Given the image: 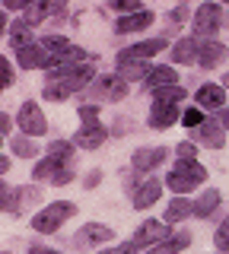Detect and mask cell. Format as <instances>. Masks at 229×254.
Returning a JSON list of instances; mask_svg holds the SVG:
<instances>
[{
	"mask_svg": "<svg viewBox=\"0 0 229 254\" xmlns=\"http://www.w3.org/2000/svg\"><path fill=\"white\" fill-rule=\"evenodd\" d=\"M185 16H188V6H175V10L169 13V22H172V26H178V22L185 19Z\"/></svg>",
	"mask_w": 229,
	"mask_h": 254,
	"instance_id": "obj_43",
	"label": "cell"
},
{
	"mask_svg": "<svg viewBox=\"0 0 229 254\" xmlns=\"http://www.w3.org/2000/svg\"><path fill=\"white\" fill-rule=\"evenodd\" d=\"M10 194H13L10 185H6V181L0 178V210H6V203H10Z\"/></svg>",
	"mask_w": 229,
	"mask_h": 254,
	"instance_id": "obj_42",
	"label": "cell"
},
{
	"mask_svg": "<svg viewBox=\"0 0 229 254\" xmlns=\"http://www.w3.org/2000/svg\"><path fill=\"white\" fill-rule=\"evenodd\" d=\"M165 156H169V149H165V146L137 149V153L131 156V169H134V172H153V169H159V165L165 162Z\"/></svg>",
	"mask_w": 229,
	"mask_h": 254,
	"instance_id": "obj_12",
	"label": "cell"
},
{
	"mask_svg": "<svg viewBox=\"0 0 229 254\" xmlns=\"http://www.w3.org/2000/svg\"><path fill=\"white\" fill-rule=\"evenodd\" d=\"M10 86H13V64L0 54V92L10 89Z\"/></svg>",
	"mask_w": 229,
	"mask_h": 254,
	"instance_id": "obj_35",
	"label": "cell"
},
{
	"mask_svg": "<svg viewBox=\"0 0 229 254\" xmlns=\"http://www.w3.org/2000/svg\"><path fill=\"white\" fill-rule=\"evenodd\" d=\"M16 127L26 137H45V133H48V118L38 108V102H22L19 115H16Z\"/></svg>",
	"mask_w": 229,
	"mask_h": 254,
	"instance_id": "obj_6",
	"label": "cell"
},
{
	"mask_svg": "<svg viewBox=\"0 0 229 254\" xmlns=\"http://www.w3.org/2000/svg\"><path fill=\"white\" fill-rule=\"evenodd\" d=\"M229 61V48L220 45V42H201V54H197V64H201L204 70H213L220 67V64Z\"/></svg>",
	"mask_w": 229,
	"mask_h": 254,
	"instance_id": "obj_15",
	"label": "cell"
},
{
	"mask_svg": "<svg viewBox=\"0 0 229 254\" xmlns=\"http://www.w3.org/2000/svg\"><path fill=\"white\" fill-rule=\"evenodd\" d=\"M188 95V89H181V86H159V89H153V102H181Z\"/></svg>",
	"mask_w": 229,
	"mask_h": 254,
	"instance_id": "obj_31",
	"label": "cell"
},
{
	"mask_svg": "<svg viewBox=\"0 0 229 254\" xmlns=\"http://www.w3.org/2000/svg\"><path fill=\"white\" fill-rule=\"evenodd\" d=\"M220 203H223L220 190H217V188H207V190H204V194L194 200V213H191V216H197V219H207V216H213V213L220 210Z\"/></svg>",
	"mask_w": 229,
	"mask_h": 254,
	"instance_id": "obj_22",
	"label": "cell"
},
{
	"mask_svg": "<svg viewBox=\"0 0 229 254\" xmlns=\"http://www.w3.org/2000/svg\"><path fill=\"white\" fill-rule=\"evenodd\" d=\"M96 67H92V61H83V64H64V67H54L48 70V76H45V99L48 102H64L70 99L74 92H83L92 86V79H96Z\"/></svg>",
	"mask_w": 229,
	"mask_h": 254,
	"instance_id": "obj_1",
	"label": "cell"
},
{
	"mask_svg": "<svg viewBox=\"0 0 229 254\" xmlns=\"http://www.w3.org/2000/svg\"><path fill=\"white\" fill-rule=\"evenodd\" d=\"M220 124H223L226 130H229V105H226V108H220Z\"/></svg>",
	"mask_w": 229,
	"mask_h": 254,
	"instance_id": "obj_47",
	"label": "cell"
},
{
	"mask_svg": "<svg viewBox=\"0 0 229 254\" xmlns=\"http://www.w3.org/2000/svg\"><path fill=\"white\" fill-rule=\"evenodd\" d=\"M220 26H223V10H220L213 0L197 6L194 13V38H201V42H213L217 38Z\"/></svg>",
	"mask_w": 229,
	"mask_h": 254,
	"instance_id": "obj_5",
	"label": "cell"
},
{
	"mask_svg": "<svg viewBox=\"0 0 229 254\" xmlns=\"http://www.w3.org/2000/svg\"><path fill=\"white\" fill-rule=\"evenodd\" d=\"M175 156L178 159H194L197 156V143L194 140H181L178 146H175Z\"/></svg>",
	"mask_w": 229,
	"mask_h": 254,
	"instance_id": "obj_39",
	"label": "cell"
},
{
	"mask_svg": "<svg viewBox=\"0 0 229 254\" xmlns=\"http://www.w3.org/2000/svg\"><path fill=\"white\" fill-rule=\"evenodd\" d=\"M0 254H6V251H0Z\"/></svg>",
	"mask_w": 229,
	"mask_h": 254,
	"instance_id": "obj_54",
	"label": "cell"
},
{
	"mask_svg": "<svg viewBox=\"0 0 229 254\" xmlns=\"http://www.w3.org/2000/svg\"><path fill=\"white\" fill-rule=\"evenodd\" d=\"M213 245H217V251H226V254H229V216L220 222L217 235H213Z\"/></svg>",
	"mask_w": 229,
	"mask_h": 254,
	"instance_id": "obj_34",
	"label": "cell"
},
{
	"mask_svg": "<svg viewBox=\"0 0 229 254\" xmlns=\"http://www.w3.org/2000/svg\"><path fill=\"white\" fill-rule=\"evenodd\" d=\"M102 254H140V245L131 238V242H121V245H115V248H105Z\"/></svg>",
	"mask_w": 229,
	"mask_h": 254,
	"instance_id": "obj_37",
	"label": "cell"
},
{
	"mask_svg": "<svg viewBox=\"0 0 229 254\" xmlns=\"http://www.w3.org/2000/svg\"><path fill=\"white\" fill-rule=\"evenodd\" d=\"M6 26H10V22H6V13L0 10V35H3V32H6Z\"/></svg>",
	"mask_w": 229,
	"mask_h": 254,
	"instance_id": "obj_49",
	"label": "cell"
},
{
	"mask_svg": "<svg viewBox=\"0 0 229 254\" xmlns=\"http://www.w3.org/2000/svg\"><path fill=\"white\" fill-rule=\"evenodd\" d=\"M191 133L194 143H201V146H210V149H223L226 146V127L217 124V121H204L201 127H194Z\"/></svg>",
	"mask_w": 229,
	"mask_h": 254,
	"instance_id": "obj_10",
	"label": "cell"
},
{
	"mask_svg": "<svg viewBox=\"0 0 229 254\" xmlns=\"http://www.w3.org/2000/svg\"><path fill=\"white\" fill-rule=\"evenodd\" d=\"M45 153L61 159V162H70V159H74V140H51Z\"/></svg>",
	"mask_w": 229,
	"mask_h": 254,
	"instance_id": "obj_30",
	"label": "cell"
},
{
	"mask_svg": "<svg viewBox=\"0 0 229 254\" xmlns=\"http://www.w3.org/2000/svg\"><path fill=\"white\" fill-rule=\"evenodd\" d=\"M42 45H45V48H48V51L54 54V51H64V48H67L70 42H67L64 35H45V38H42Z\"/></svg>",
	"mask_w": 229,
	"mask_h": 254,
	"instance_id": "obj_38",
	"label": "cell"
},
{
	"mask_svg": "<svg viewBox=\"0 0 229 254\" xmlns=\"http://www.w3.org/2000/svg\"><path fill=\"white\" fill-rule=\"evenodd\" d=\"M172 235V229H165L162 219H147L137 226V232H134V242L140 245V248H153V245L165 242V238Z\"/></svg>",
	"mask_w": 229,
	"mask_h": 254,
	"instance_id": "obj_9",
	"label": "cell"
},
{
	"mask_svg": "<svg viewBox=\"0 0 229 254\" xmlns=\"http://www.w3.org/2000/svg\"><path fill=\"white\" fill-rule=\"evenodd\" d=\"M165 51V38H144V42L124 48V51H118V58H137V61H150L153 54Z\"/></svg>",
	"mask_w": 229,
	"mask_h": 254,
	"instance_id": "obj_16",
	"label": "cell"
},
{
	"mask_svg": "<svg viewBox=\"0 0 229 254\" xmlns=\"http://www.w3.org/2000/svg\"><path fill=\"white\" fill-rule=\"evenodd\" d=\"M6 169H10V159H6V156H0V178L6 175Z\"/></svg>",
	"mask_w": 229,
	"mask_h": 254,
	"instance_id": "obj_48",
	"label": "cell"
},
{
	"mask_svg": "<svg viewBox=\"0 0 229 254\" xmlns=\"http://www.w3.org/2000/svg\"><path fill=\"white\" fill-rule=\"evenodd\" d=\"M220 254H226V251H220Z\"/></svg>",
	"mask_w": 229,
	"mask_h": 254,
	"instance_id": "obj_53",
	"label": "cell"
},
{
	"mask_svg": "<svg viewBox=\"0 0 229 254\" xmlns=\"http://www.w3.org/2000/svg\"><path fill=\"white\" fill-rule=\"evenodd\" d=\"M13 130V121H10V115H3L0 111V133H10Z\"/></svg>",
	"mask_w": 229,
	"mask_h": 254,
	"instance_id": "obj_45",
	"label": "cell"
},
{
	"mask_svg": "<svg viewBox=\"0 0 229 254\" xmlns=\"http://www.w3.org/2000/svg\"><path fill=\"white\" fill-rule=\"evenodd\" d=\"M48 3H51V0H48ZM48 3H45V0H32V3H29L26 10H22V19H26L29 26H38V22H45V19L51 16Z\"/></svg>",
	"mask_w": 229,
	"mask_h": 254,
	"instance_id": "obj_28",
	"label": "cell"
},
{
	"mask_svg": "<svg viewBox=\"0 0 229 254\" xmlns=\"http://www.w3.org/2000/svg\"><path fill=\"white\" fill-rule=\"evenodd\" d=\"M6 32H10V45H13V51H22V48H29V45L35 42L32 26H29L26 19H16V22H13V26L6 29Z\"/></svg>",
	"mask_w": 229,
	"mask_h": 254,
	"instance_id": "obj_26",
	"label": "cell"
},
{
	"mask_svg": "<svg viewBox=\"0 0 229 254\" xmlns=\"http://www.w3.org/2000/svg\"><path fill=\"white\" fill-rule=\"evenodd\" d=\"M99 181H102V172H99V169H92V172L83 178V188H86V190H89V188H99Z\"/></svg>",
	"mask_w": 229,
	"mask_h": 254,
	"instance_id": "obj_41",
	"label": "cell"
},
{
	"mask_svg": "<svg viewBox=\"0 0 229 254\" xmlns=\"http://www.w3.org/2000/svg\"><path fill=\"white\" fill-rule=\"evenodd\" d=\"M178 83V73H175V67H165V64H159V67H153L150 70V76L144 79V86L150 92L153 89H159V86H175Z\"/></svg>",
	"mask_w": 229,
	"mask_h": 254,
	"instance_id": "obj_25",
	"label": "cell"
},
{
	"mask_svg": "<svg viewBox=\"0 0 229 254\" xmlns=\"http://www.w3.org/2000/svg\"><path fill=\"white\" fill-rule=\"evenodd\" d=\"M76 115H80L83 127H96L99 124V105H96V102H83V105L76 108Z\"/></svg>",
	"mask_w": 229,
	"mask_h": 254,
	"instance_id": "obj_32",
	"label": "cell"
},
{
	"mask_svg": "<svg viewBox=\"0 0 229 254\" xmlns=\"http://www.w3.org/2000/svg\"><path fill=\"white\" fill-rule=\"evenodd\" d=\"M220 3H229V0H220Z\"/></svg>",
	"mask_w": 229,
	"mask_h": 254,
	"instance_id": "obj_51",
	"label": "cell"
},
{
	"mask_svg": "<svg viewBox=\"0 0 229 254\" xmlns=\"http://www.w3.org/2000/svg\"><path fill=\"white\" fill-rule=\"evenodd\" d=\"M115 238V229H108L105 222H86V226L80 229V232L74 235V245L76 248H86V245H105V242H112Z\"/></svg>",
	"mask_w": 229,
	"mask_h": 254,
	"instance_id": "obj_11",
	"label": "cell"
},
{
	"mask_svg": "<svg viewBox=\"0 0 229 254\" xmlns=\"http://www.w3.org/2000/svg\"><path fill=\"white\" fill-rule=\"evenodd\" d=\"M188 245H191V232H172L165 242L153 245L147 254H178V251H185Z\"/></svg>",
	"mask_w": 229,
	"mask_h": 254,
	"instance_id": "obj_24",
	"label": "cell"
},
{
	"mask_svg": "<svg viewBox=\"0 0 229 254\" xmlns=\"http://www.w3.org/2000/svg\"><path fill=\"white\" fill-rule=\"evenodd\" d=\"M223 89H229V73H226V76H223Z\"/></svg>",
	"mask_w": 229,
	"mask_h": 254,
	"instance_id": "obj_50",
	"label": "cell"
},
{
	"mask_svg": "<svg viewBox=\"0 0 229 254\" xmlns=\"http://www.w3.org/2000/svg\"><path fill=\"white\" fill-rule=\"evenodd\" d=\"M194 213V203L191 200H185V197H175V200H169L165 203V216H162V222L165 226H175V222H181V219H188Z\"/></svg>",
	"mask_w": 229,
	"mask_h": 254,
	"instance_id": "obj_23",
	"label": "cell"
},
{
	"mask_svg": "<svg viewBox=\"0 0 229 254\" xmlns=\"http://www.w3.org/2000/svg\"><path fill=\"white\" fill-rule=\"evenodd\" d=\"M105 140H108V130L102 124H96V127H80V130H76V137H74V146H80V149H99Z\"/></svg>",
	"mask_w": 229,
	"mask_h": 254,
	"instance_id": "obj_21",
	"label": "cell"
},
{
	"mask_svg": "<svg viewBox=\"0 0 229 254\" xmlns=\"http://www.w3.org/2000/svg\"><path fill=\"white\" fill-rule=\"evenodd\" d=\"M70 216H76V203L74 200H54V203L42 206V210L35 213L32 229H35V232H42V235H51V232H58Z\"/></svg>",
	"mask_w": 229,
	"mask_h": 254,
	"instance_id": "obj_3",
	"label": "cell"
},
{
	"mask_svg": "<svg viewBox=\"0 0 229 254\" xmlns=\"http://www.w3.org/2000/svg\"><path fill=\"white\" fill-rule=\"evenodd\" d=\"M10 146H13V153H16L19 159H32V156H38V143H35L32 137H26V133L13 137V140H10Z\"/></svg>",
	"mask_w": 229,
	"mask_h": 254,
	"instance_id": "obj_29",
	"label": "cell"
},
{
	"mask_svg": "<svg viewBox=\"0 0 229 254\" xmlns=\"http://www.w3.org/2000/svg\"><path fill=\"white\" fill-rule=\"evenodd\" d=\"M70 162H61V159H54V156H48L45 153V159L42 162H35V169H32V178L35 181H51L54 175H58L61 169H67Z\"/></svg>",
	"mask_w": 229,
	"mask_h": 254,
	"instance_id": "obj_27",
	"label": "cell"
},
{
	"mask_svg": "<svg viewBox=\"0 0 229 254\" xmlns=\"http://www.w3.org/2000/svg\"><path fill=\"white\" fill-rule=\"evenodd\" d=\"M159 194H162V181L159 178H147L144 185L137 188V194H134V206H137V210H150V206L159 200Z\"/></svg>",
	"mask_w": 229,
	"mask_h": 254,
	"instance_id": "obj_20",
	"label": "cell"
},
{
	"mask_svg": "<svg viewBox=\"0 0 229 254\" xmlns=\"http://www.w3.org/2000/svg\"><path fill=\"white\" fill-rule=\"evenodd\" d=\"M150 64L147 61H137V58H118V76H124L128 83H144L150 76Z\"/></svg>",
	"mask_w": 229,
	"mask_h": 254,
	"instance_id": "obj_19",
	"label": "cell"
},
{
	"mask_svg": "<svg viewBox=\"0 0 229 254\" xmlns=\"http://www.w3.org/2000/svg\"><path fill=\"white\" fill-rule=\"evenodd\" d=\"M48 58H51V51L45 48L42 42H32L29 48H22V51H16V64L22 70H38V67H48Z\"/></svg>",
	"mask_w": 229,
	"mask_h": 254,
	"instance_id": "obj_13",
	"label": "cell"
},
{
	"mask_svg": "<svg viewBox=\"0 0 229 254\" xmlns=\"http://www.w3.org/2000/svg\"><path fill=\"white\" fill-rule=\"evenodd\" d=\"M32 203H42V188H38V185L13 188L10 203H6V210H3V213H10V216H22V213H26Z\"/></svg>",
	"mask_w": 229,
	"mask_h": 254,
	"instance_id": "obj_8",
	"label": "cell"
},
{
	"mask_svg": "<svg viewBox=\"0 0 229 254\" xmlns=\"http://www.w3.org/2000/svg\"><path fill=\"white\" fill-rule=\"evenodd\" d=\"M32 0H3V10H26Z\"/></svg>",
	"mask_w": 229,
	"mask_h": 254,
	"instance_id": "obj_44",
	"label": "cell"
},
{
	"mask_svg": "<svg viewBox=\"0 0 229 254\" xmlns=\"http://www.w3.org/2000/svg\"><path fill=\"white\" fill-rule=\"evenodd\" d=\"M128 95V79L124 76H115V73H102L92 79V86L86 89V102H118Z\"/></svg>",
	"mask_w": 229,
	"mask_h": 254,
	"instance_id": "obj_4",
	"label": "cell"
},
{
	"mask_svg": "<svg viewBox=\"0 0 229 254\" xmlns=\"http://www.w3.org/2000/svg\"><path fill=\"white\" fill-rule=\"evenodd\" d=\"M29 254H61V251L48 248V245H32V248H29Z\"/></svg>",
	"mask_w": 229,
	"mask_h": 254,
	"instance_id": "obj_46",
	"label": "cell"
},
{
	"mask_svg": "<svg viewBox=\"0 0 229 254\" xmlns=\"http://www.w3.org/2000/svg\"><path fill=\"white\" fill-rule=\"evenodd\" d=\"M0 143H3V137H0Z\"/></svg>",
	"mask_w": 229,
	"mask_h": 254,
	"instance_id": "obj_52",
	"label": "cell"
},
{
	"mask_svg": "<svg viewBox=\"0 0 229 254\" xmlns=\"http://www.w3.org/2000/svg\"><path fill=\"white\" fill-rule=\"evenodd\" d=\"M112 10L128 16V13H140V0H112Z\"/></svg>",
	"mask_w": 229,
	"mask_h": 254,
	"instance_id": "obj_36",
	"label": "cell"
},
{
	"mask_svg": "<svg viewBox=\"0 0 229 254\" xmlns=\"http://www.w3.org/2000/svg\"><path fill=\"white\" fill-rule=\"evenodd\" d=\"M172 61L175 64H197V54H201V38H194V35H185V38H178L175 45H172Z\"/></svg>",
	"mask_w": 229,
	"mask_h": 254,
	"instance_id": "obj_17",
	"label": "cell"
},
{
	"mask_svg": "<svg viewBox=\"0 0 229 254\" xmlns=\"http://www.w3.org/2000/svg\"><path fill=\"white\" fill-rule=\"evenodd\" d=\"M153 19H156V16L150 13V10L128 13V16H118V22H115V32H118V35H131V32H140V29L153 26Z\"/></svg>",
	"mask_w": 229,
	"mask_h": 254,
	"instance_id": "obj_18",
	"label": "cell"
},
{
	"mask_svg": "<svg viewBox=\"0 0 229 254\" xmlns=\"http://www.w3.org/2000/svg\"><path fill=\"white\" fill-rule=\"evenodd\" d=\"M175 121H181V111H178V102H153L150 105V118L147 124L153 130H169Z\"/></svg>",
	"mask_w": 229,
	"mask_h": 254,
	"instance_id": "obj_7",
	"label": "cell"
},
{
	"mask_svg": "<svg viewBox=\"0 0 229 254\" xmlns=\"http://www.w3.org/2000/svg\"><path fill=\"white\" fill-rule=\"evenodd\" d=\"M194 102H197V108H204V111H220V108H226V89L217 86V83H204L201 89L194 92Z\"/></svg>",
	"mask_w": 229,
	"mask_h": 254,
	"instance_id": "obj_14",
	"label": "cell"
},
{
	"mask_svg": "<svg viewBox=\"0 0 229 254\" xmlns=\"http://www.w3.org/2000/svg\"><path fill=\"white\" fill-rule=\"evenodd\" d=\"M204 121H207V118H204V108H188V111H181V124L188 127V130H194V127H201Z\"/></svg>",
	"mask_w": 229,
	"mask_h": 254,
	"instance_id": "obj_33",
	"label": "cell"
},
{
	"mask_svg": "<svg viewBox=\"0 0 229 254\" xmlns=\"http://www.w3.org/2000/svg\"><path fill=\"white\" fill-rule=\"evenodd\" d=\"M204 181H207V169L201 162H194V159H178L172 165V172L165 175V188L175 190V194H188V190L201 188Z\"/></svg>",
	"mask_w": 229,
	"mask_h": 254,
	"instance_id": "obj_2",
	"label": "cell"
},
{
	"mask_svg": "<svg viewBox=\"0 0 229 254\" xmlns=\"http://www.w3.org/2000/svg\"><path fill=\"white\" fill-rule=\"evenodd\" d=\"M70 181H74V169L67 165V169H61V172L51 178V185H54V188H64V185H70Z\"/></svg>",
	"mask_w": 229,
	"mask_h": 254,
	"instance_id": "obj_40",
	"label": "cell"
}]
</instances>
